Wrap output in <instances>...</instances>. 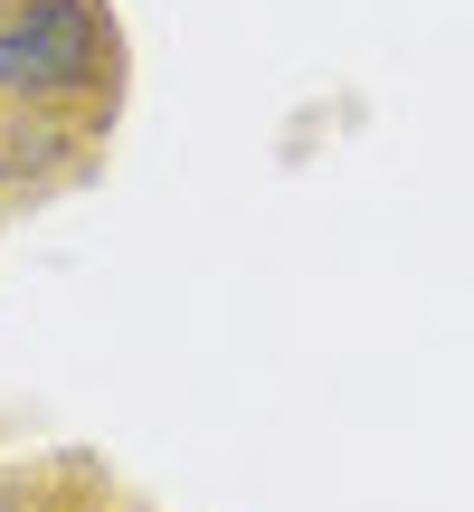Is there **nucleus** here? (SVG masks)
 Instances as JSON below:
<instances>
[{"label": "nucleus", "mask_w": 474, "mask_h": 512, "mask_svg": "<svg viewBox=\"0 0 474 512\" xmlns=\"http://www.w3.org/2000/svg\"><path fill=\"white\" fill-rule=\"evenodd\" d=\"M124 86H133V38L114 0H19L0 19V105L48 124L86 162H105L114 124H124Z\"/></svg>", "instance_id": "1"}, {"label": "nucleus", "mask_w": 474, "mask_h": 512, "mask_svg": "<svg viewBox=\"0 0 474 512\" xmlns=\"http://www.w3.org/2000/svg\"><path fill=\"white\" fill-rule=\"evenodd\" d=\"M0 512H57V456L48 465H0Z\"/></svg>", "instance_id": "2"}, {"label": "nucleus", "mask_w": 474, "mask_h": 512, "mask_svg": "<svg viewBox=\"0 0 474 512\" xmlns=\"http://www.w3.org/2000/svg\"><path fill=\"white\" fill-rule=\"evenodd\" d=\"M10 10H19V0H0V19H10Z\"/></svg>", "instance_id": "3"}]
</instances>
